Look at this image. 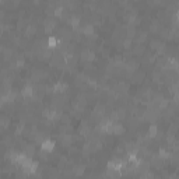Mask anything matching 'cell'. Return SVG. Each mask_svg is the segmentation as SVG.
Returning a JSON list of instances; mask_svg holds the SVG:
<instances>
[{
  "label": "cell",
  "mask_w": 179,
  "mask_h": 179,
  "mask_svg": "<svg viewBox=\"0 0 179 179\" xmlns=\"http://www.w3.org/2000/svg\"><path fill=\"white\" fill-rule=\"evenodd\" d=\"M56 44H57V41H56L55 37H50V38L48 39V45H49V48H55Z\"/></svg>",
  "instance_id": "7a4b0ae2"
},
{
  "label": "cell",
  "mask_w": 179,
  "mask_h": 179,
  "mask_svg": "<svg viewBox=\"0 0 179 179\" xmlns=\"http://www.w3.org/2000/svg\"><path fill=\"white\" fill-rule=\"evenodd\" d=\"M53 148H55V143L53 141H50V140H44L42 141V150L45 151H53Z\"/></svg>",
  "instance_id": "6da1fadb"
}]
</instances>
